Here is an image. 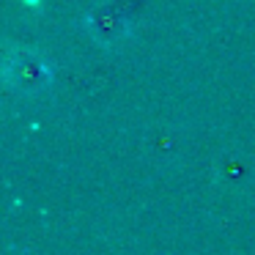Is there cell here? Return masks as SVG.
Segmentation results:
<instances>
[{
	"label": "cell",
	"instance_id": "1",
	"mask_svg": "<svg viewBox=\"0 0 255 255\" xmlns=\"http://www.w3.org/2000/svg\"><path fill=\"white\" fill-rule=\"evenodd\" d=\"M11 74L19 80V85L28 88V91H39L47 80V69L41 66V61L36 55H30V52L17 55V61L11 63Z\"/></svg>",
	"mask_w": 255,
	"mask_h": 255
}]
</instances>
